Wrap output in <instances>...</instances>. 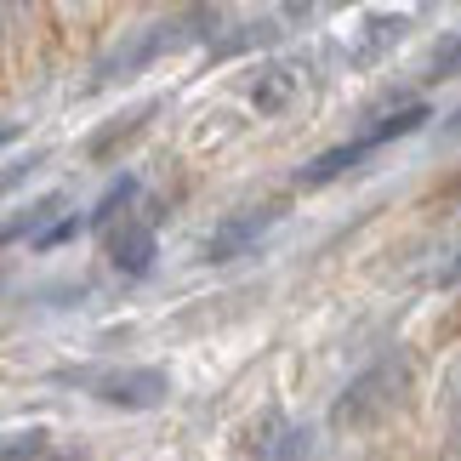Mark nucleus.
Returning a JSON list of instances; mask_svg holds the SVG:
<instances>
[{
  "mask_svg": "<svg viewBox=\"0 0 461 461\" xmlns=\"http://www.w3.org/2000/svg\"><path fill=\"white\" fill-rule=\"evenodd\" d=\"M296 92H303V80H296L291 63H262L257 80H251V109L257 114H285L296 103Z\"/></svg>",
  "mask_w": 461,
  "mask_h": 461,
  "instance_id": "6",
  "label": "nucleus"
},
{
  "mask_svg": "<svg viewBox=\"0 0 461 461\" xmlns=\"http://www.w3.org/2000/svg\"><path fill=\"white\" fill-rule=\"evenodd\" d=\"M154 109H159V103H143V109L120 114L114 126H103V131L92 137V143H86V154H92V159H103V154H114V143H126V137H137V131L149 126V114H154Z\"/></svg>",
  "mask_w": 461,
  "mask_h": 461,
  "instance_id": "10",
  "label": "nucleus"
},
{
  "mask_svg": "<svg viewBox=\"0 0 461 461\" xmlns=\"http://www.w3.org/2000/svg\"><path fill=\"white\" fill-rule=\"evenodd\" d=\"M365 154H376V143L370 137H353V143H336V149H325L313 159V166H303V188H325V183H336L342 171H353Z\"/></svg>",
  "mask_w": 461,
  "mask_h": 461,
  "instance_id": "7",
  "label": "nucleus"
},
{
  "mask_svg": "<svg viewBox=\"0 0 461 461\" xmlns=\"http://www.w3.org/2000/svg\"><path fill=\"white\" fill-rule=\"evenodd\" d=\"M313 438H319L313 428H279V438H274L268 461H313V456H319Z\"/></svg>",
  "mask_w": 461,
  "mask_h": 461,
  "instance_id": "11",
  "label": "nucleus"
},
{
  "mask_svg": "<svg viewBox=\"0 0 461 461\" xmlns=\"http://www.w3.org/2000/svg\"><path fill=\"white\" fill-rule=\"evenodd\" d=\"M217 23H222V12H217V6H183V12L159 17V23H149V29L126 34V41H120L109 58L92 68V92H103V86H114V80H131V75H143L149 63L176 58V51H188V46L211 41V34H217Z\"/></svg>",
  "mask_w": 461,
  "mask_h": 461,
  "instance_id": "1",
  "label": "nucleus"
},
{
  "mask_svg": "<svg viewBox=\"0 0 461 461\" xmlns=\"http://www.w3.org/2000/svg\"><path fill=\"white\" fill-rule=\"evenodd\" d=\"M41 166H46V154H41V149H34V154H17L12 166L0 171V194H6V188H17V183H23V176H34Z\"/></svg>",
  "mask_w": 461,
  "mask_h": 461,
  "instance_id": "15",
  "label": "nucleus"
},
{
  "mask_svg": "<svg viewBox=\"0 0 461 461\" xmlns=\"http://www.w3.org/2000/svg\"><path fill=\"white\" fill-rule=\"evenodd\" d=\"M131 200H137V176H120V183H114V188H109V194L97 200V211H92V228L114 222V217H120V211H126Z\"/></svg>",
  "mask_w": 461,
  "mask_h": 461,
  "instance_id": "14",
  "label": "nucleus"
},
{
  "mask_svg": "<svg viewBox=\"0 0 461 461\" xmlns=\"http://www.w3.org/2000/svg\"><path fill=\"white\" fill-rule=\"evenodd\" d=\"M404 399H411V359H404V353H387V359H376L370 370H359V376L348 382V393L336 399L330 421L348 428V433H365V428H382L387 416H399Z\"/></svg>",
  "mask_w": 461,
  "mask_h": 461,
  "instance_id": "2",
  "label": "nucleus"
},
{
  "mask_svg": "<svg viewBox=\"0 0 461 461\" xmlns=\"http://www.w3.org/2000/svg\"><path fill=\"white\" fill-rule=\"evenodd\" d=\"M279 428H285V421H279L274 411H268V416H262L257 428H251V450H257L262 461H268V450H274V438H279Z\"/></svg>",
  "mask_w": 461,
  "mask_h": 461,
  "instance_id": "16",
  "label": "nucleus"
},
{
  "mask_svg": "<svg viewBox=\"0 0 461 461\" xmlns=\"http://www.w3.org/2000/svg\"><path fill=\"white\" fill-rule=\"evenodd\" d=\"M456 68H461V34L438 46V58H433V80H438V75H456Z\"/></svg>",
  "mask_w": 461,
  "mask_h": 461,
  "instance_id": "17",
  "label": "nucleus"
},
{
  "mask_svg": "<svg viewBox=\"0 0 461 461\" xmlns=\"http://www.w3.org/2000/svg\"><path fill=\"white\" fill-rule=\"evenodd\" d=\"M438 285H461V262H450V268L438 274Z\"/></svg>",
  "mask_w": 461,
  "mask_h": 461,
  "instance_id": "18",
  "label": "nucleus"
},
{
  "mask_svg": "<svg viewBox=\"0 0 461 461\" xmlns=\"http://www.w3.org/2000/svg\"><path fill=\"white\" fill-rule=\"evenodd\" d=\"M279 222V205H251V211H234V217H222L217 228L205 234L200 245V262H211V268H222V262H240L251 257L262 240H268V228Z\"/></svg>",
  "mask_w": 461,
  "mask_h": 461,
  "instance_id": "5",
  "label": "nucleus"
},
{
  "mask_svg": "<svg viewBox=\"0 0 461 461\" xmlns=\"http://www.w3.org/2000/svg\"><path fill=\"white\" fill-rule=\"evenodd\" d=\"M80 387H92L97 404H114V411H159L171 399V376L159 365H120V370H92V376H75Z\"/></svg>",
  "mask_w": 461,
  "mask_h": 461,
  "instance_id": "3",
  "label": "nucleus"
},
{
  "mask_svg": "<svg viewBox=\"0 0 461 461\" xmlns=\"http://www.w3.org/2000/svg\"><path fill=\"white\" fill-rule=\"evenodd\" d=\"M6 143H17V126H0V149H6Z\"/></svg>",
  "mask_w": 461,
  "mask_h": 461,
  "instance_id": "19",
  "label": "nucleus"
},
{
  "mask_svg": "<svg viewBox=\"0 0 461 461\" xmlns=\"http://www.w3.org/2000/svg\"><path fill=\"white\" fill-rule=\"evenodd\" d=\"M438 404H445V421H450V438H461V353L445 365V382H438Z\"/></svg>",
  "mask_w": 461,
  "mask_h": 461,
  "instance_id": "13",
  "label": "nucleus"
},
{
  "mask_svg": "<svg viewBox=\"0 0 461 461\" xmlns=\"http://www.w3.org/2000/svg\"><path fill=\"white\" fill-rule=\"evenodd\" d=\"M450 461H461V438H456V445H450Z\"/></svg>",
  "mask_w": 461,
  "mask_h": 461,
  "instance_id": "20",
  "label": "nucleus"
},
{
  "mask_svg": "<svg viewBox=\"0 0 461 461\" xmlns=\"http://www.w3.org/2000/svg\"><path fill=\"white\" fill-rule=\"evenodd\" d=\"M97 234H103V257H109L120 274L143 279V274L154 268V257H159V245H154V222L143 217V211H137V200L120 211L114 222H103Z\"/></svg>",
  "mask_w": 461,
  "mask_h": 461,
  "instance_id": "4",
  "label": "nucleus"
},
{
  "mask_svg": "<svg viewBox=\"0 0 461 461\" xmlns=\"http://www.w3.org/2000/svg\"><path fill=\"white\" fill-rule=\"evenodd\" d=\"M46 456V428H17L0 438V461H41Z\"/></svg>",
  "mask_w": 461,
  "mask_h": 461,
  "instance_id": "12",
  "label": "nucleus"
},
{
  "mask_svg": "<svg viewBox=\"0 0 461 461\" xmlns=\"http://www.w3.org/2000/svg\"><path fill=\"white\" fill-rule=\"evenodd\" d=\"M404 29H411V17H370V23H365V41L353 46V63H376L387 46L404 41Z\"/></svg>",
  "mask_w": 461,
  "mask_h": 461,
  "instance_id": "9",
  "label": "nucleus"
},
{
  "mask_svg": "<svg viewBox=\"0 0 461 461\" xmlns=\"http://www.w3.org/2000/svg\"><path fill=\"white\" fill-rule=\"evenodd\" d=\"M58 211H68V200H63V194H46V200L23 205V211H17V217H6V222H0V245L34 240V234H41V228L51 222V217H58Z\"/></svg>",
  "mask_w": 461,
  "mask_h": 461,
  "instance_id": "8",
  "label": "nucleus"
}]
</instances>
